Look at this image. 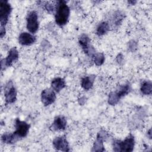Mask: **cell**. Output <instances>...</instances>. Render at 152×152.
Returning a JSON list of instances; mask_svg holds the SVG:
<instances>
[{
	"label": "cell",
	"instance_id": "obj_1",
	"mask_svg": "<svg viewBox=\"0 0 152 152\" xmlns=\"http://www.w3.org/2000/svg\"><path fill=\"white\" fill-rule=\"evenodd\" d=\"M55 22L59 26L65 25L68 20L70 10L65 1L60 0L57 1L55 8Z\"/></svg>",
	"mask_w": 152,
	"mask_h": 152
},
{
	"label": "cell",
	"instance_id": "obj_2",
	"mask_svg": "<svg viewBox=\"0 0 152 152\" xmlns=\"http://www.w3.org/2000/svg\"><path fill=\"white\" fill-rule=\"evenodd\" d=\"M135 145V140L132 135L129 134L124 140H116L113 142V150L115 151H132Z\"/></svg>",
	"mask_w": 152,
	"mask_h": 152
},
{
	"label": "cell",
	"instance_id": "obj_3",
	"mask_svg": "<svg viewBox=\"0 0 152 152\" xmlns=\"http://www.w3.org/2000/svg\"><path fill=\"white\" fill-rule=\"evenodd\" d=\"M11 11V6L7 1H0V23L1 27H5L8 21Z\"/></svg>",
	"mask_w": 152,
	"mask_h": 152
},
{
	"label": "cell",
	"instance_id": "obj_4",
	"mask_svg": "<svg viewBox=\"0 0 152 152\" xmlns=\"http://www.w3.org/2000/svg\"><path fill=\"white\" fill-rule=\"evenodd\" d=\"M78 42L85 53L90 56H94L96 53L95 49L91 45L90 39L87 34H81L78 39Z\"/></svg>",
	"mask_w": 152,
	"mask_h": 152
},
{
	"label": "cell",
	"instance_id": "obj_5",
	"mask_svg": "<svg viewBox=\"0 0 152 152\" xmlns=\"http://www.w3.org/2000/svg\"><path fill=\"white\" fill-rule=\"evenodd\" d=\"M15 131L14 133L20 139L27 136L30 128V125L25 121H21L18 118H17L15 121Z\"/></svg>",
	"mask_w": 152,
	"mask_h": 152
},
{
	"label": "cell",
	"instance_id": "obj_6",
	"mask_svg": "<svg viewBox=\"0 0 152 152\" xmlns=\"http://www.w3.org/2000/svg\"><path fill=\"white\" fill-rule=\"evenodd\" d=\"M27 28L31 33H36L39 28V21L37 14L34 11H31L27 14Z\"/></svg>",
	"mask_w": 152,
	"mask_h": 152
},
{
	"label": "cell",
	"instance_id": "obj_7",
	"mask_svg": "<svg viewBox=\"0 0 152 152\" xmlns=\"http://www.w3.org/2000/svg\"><path fill=\"white\" fill-rule=\"evenodd\" d=\"M4 96L6 104H11L17 100V90L12 81H9L4 89Z\"/></svg>",
	"mask_w": 152,
	"mask_h": 152
},
{
	"label": "cell",
	"instance_id": "obj_8",
	"mask_svg": "<svg viewBox=\"0 0 152 152\" xmlns=\"http://www.w3.org/2000/svg\"><path fill=\"white\" fill-rule=\"evenodd\" d=\"M109 134L104 130L100 131L97 135L96 141L94 142L92 151H103L104 148L103 145V142L108 138Z\"/></svg>",
	"mask_w": 152,
	"mask_h": 152
},
{
	"label": "cell",
	"instance_id": "obj_9",
	"mask_svg": "<svg viewBox=\"0 0 152 152\" xmlns=\"http://www.w3.org/2000/svg\"><path fill=\"white\" fill-rule=\"evenodd\" d=\"M19 57V53L15 48H11L8 53L7 56L1 61V68H7L10 66L12 63L16 61Z\"/></svg>",
	"mask_w": 152,
	"mask_h": 152
},
{
	"label": "cell",
	"instance_id": "obj_10",
	"mask_svg": "<svg viewBox=\"0 0 152 152\" xmlns=\"http://www.w3.org/2000/svg\"><path fill=\"white\" fill-rule=\"evenodd\" d=\"M56 100L55 91L52 88H46L42 91L41 100L44 106L52 104Z\"/></svg>",
	"mask_w": 152,
	"mask_h": 152
},
{
	"label": "cell",
	"instance_id": "obj_11",
	"mask_svg": "<svg viewBox=\"0 0 152 152\" xmlns=\"http://www.w3.org/2000/svg\"><path fill=\"white\" fill-rule=\"evenodd\" d=\"M52 144L54 148L57 150L62 151H69L70 150L68 142L64 136L56 137L53 140Z\"/></svg>",
	"mask_w": 152,
	"mask_h": 152
},
{
	"label": "cell",
	"instance_id": "obj_12",
	"mask_svg": "<svg viewBox=\"0 0 152 152\" xmlns=\"http://www.w3.org/2000/svg\"><path fill=\"white\" fill-rule=\"evenodd\" d=\"M66 118L63 116H56L53 123L50 126V129L52 131L64 130L66 126Z\"/></svg>",
	"mask_w": 152,
	"mask_h": 152
},
{
	"label": "cell",
	"instance_id": "obj_13",
	"mask_svg": "<svg viewBox=\"0 0 152 152\" xmlns=\"http://www.w3.org/2000/svg\"><path fill=\"white\" fill-rule=\"evenodd\" d=\"M36 37L29 33L23 32L18 37L19 43L23 46H29L33 44L36 42Z\"/></svg>",
	"mask_w": 152,
	"mask_h": 152
},
{
	"label": "cell",
	"instance_id": "obj_14",
	"mask_svg": "<svg viewBox=\"0 0 152 152\" xmlns=\"http://www.w3.org/2000/svg\"><path fill=\"white\" fill-rule=\"evenodd\" d=\"M65 87V80L61 77H56L51 81V88L55 92H59Z\"/></svg>",
	"mask_w": 152,
	"mask_h": 152
},
{
	"label": "cell",
	"instance_id": "obj_15",
	"mask_svg": "<svg viewBox=\"0 0 152 152\" xmlns=\"http://www.w3.org/2000/svg\"><path fill=\"white\" fill-rule=\"evenodd\" d=\"M95 76H86L83 77L81 81V87L86 90H88L92 88L94 81Z\"/></svg>",
	"mask_w": 152,
	"mask_h": 152
},
{
	"label": "cell",
	"instance_id": "obj_16",
	"mask_svg": "<svg viewBox=\"0 0 152 152\" xmlns=\"http://www.w3.org/2000/svg\"><path fill=\"white\" fill-rule=\"evenodd\" d=\"M18 140L19 138L14 132H5L3 134L1 137L2 141L5 144H13L15 143Z\"/></svg>",
	"mask_w": 152,
	"mask_h": 152
},
{
	"label": "cell",
	"instance_id": "obj_17",
	"mask_svg": "<svg viewBox=\"0 0 152 152\" xmlns=\"http://www.w3.org/2000/svg\"><path fill=\"white\" fill-rule=\"evenodd\" d=\"M109 24H108V23L106 21H103L98 25L96 28V34L98 36L104 35L108 32V31L109 30Z\"/></svg>",
	"mask_w": 152,
	"mask_h": 152
},
{
	"label": "cell",
	"instance_id": "obj_18",
	"mask_svg": "<svg viewBox=\"0 0 152 152\" xmlns=\"http://www.w3.org/2000/svg\"><path fill=\"white\" fill-rule=\"evenodd\" d=\"M141 91L143 94L149 95L152 92V83L150 81H145L141 86Z\"/></svg>",
	"mask_w": 152,
	"mask_h": 152
},
{
	"label": "cell",
	"instance_id": "obj_19",
	"mask_svg": "<svg viewBox=\"0 0 152 152\" xmlns=\"http://www.w3.org/2000/svg\"><path fill=\"white\" fill-rule=\"evenodd\" d=\"M131 90V87L129 84H126L123 86H121L119 89L116 91V93L118 95V96L119 97V99H121V97L126 96V94H128Z\"/></svg>",
	"mask_w": 152,
	"mask_h": 152
},
{
	"label": "cell",
	"instance_id": "obj_20",
	"mask_svg": "<svg viewBox=\"0 0 152 152\" xmlns=\"http://www.w3.org/2000/svg\"><path fill=\"white\" fill-rule=\"evenodd\" d=\"M94 64L97 66L102 65L104 62V55L103 53H96L93 56Z\"/></svg>",
	"mask_w": 152,
	"mask_h": 152
},
{
	"label": "cell",
	"instance_id": "obj_21",
	"mask_svg": "<svg viewBox=\"0 0 152 152\" xmlns=\"http://www.w3.org/2000/svg\"><path fill=\"white\" fill-rule=\"evenodd\" d=\"M119 100L120 99L115 91H112L109 93L108 97V103L109 104L115 105L119 102Z\"/></svg>",
	"mask_w": 152,
	"mask_h": 152
},
{
	"label": "cell",
	"instance_id": "obj_22",
	"mask_svg": "<svg viewBox=\"0 0 152 152\" xmlns=\"http://www.w3.org/2000/svg\"><path fill=\"white\" fill-rule=\"evenodd\" d=\"M45 8L50 13H53L54 12V11L55 10V7H53V5L52 4H50L48 2H46L45 4Z\"/></svg>",
	"mask_w": 152,
	"mask_h": 152
},
{
	"label": "cell",
	"instance_id": "obj_23",
	"mask_svg": "<svg viewBox=\"0 0 152 152\" xmlns=\"http://www.w3.org/2000/svg\"><path fill=\"white\" fill-rule=\"evenodd\" d=\"M5 33H6L5 28V27H1V29H0V36H1V38H2V37L5 36Z\"/></svg>",
	"mask_w": 152,
	"mask_h": 152
},
{
	"label": "cell",
	"instance_id": "obj_24",
	"mask_svg": "<svg viewBox=\"0 0 152 152\" xmlns=\"http://www.w3.org/2000/svg\"><path fill=\"white\" fill-rule=\"evenodd\" d=\"M148 134L149 135L150 138H151V129H149V131H148Z\"/></svg>",
	"mask_w": 152,
	"mask_h": 152
},
{
	"label": "cell",
	"instance_id": "obj_25",
	"mask_svg": "<svg viewBox=\"0 0 152 152\" xmlns=\"http://www.w3.org/2000/svg\"><path fill=\"white\" fill-rule=\"evenodd\" d=\"M128 3H131L132 5H134L135 3H136V1H128Z\"/></svg>",
	"mask_w": 152,
	"mask_h": 152
}]
</instances>
